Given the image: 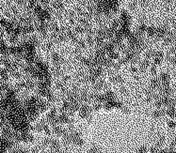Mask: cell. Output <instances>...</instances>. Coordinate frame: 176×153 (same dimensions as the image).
<instances>
[{"label":"cell","mask_w":176,"mask_h":153,"mask_svg":"<svg viewBox=\"0 0 176 153\" xmlns=\"http://www.w3.org/2000/svg\"><path fill=\"white\" fill-rule=\"evenodd\" d=\"M136 26L159 24L176 5V0H117Z\"/></svg>","instance_id":"6da1fadb"}]
</instances>
